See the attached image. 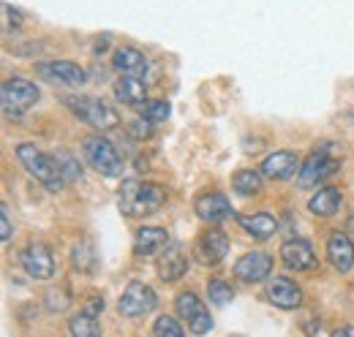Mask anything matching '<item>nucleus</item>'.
Instances as JSON below:
<instances>
[{
  "label": "nucleus",
  "instance_id": "nucleus-18",
  "mask_svg": "<svg viewBox=\"0 0 354 337\" xmlns=\"http://www.w3.org/2000/svg\"><path fill=\"white\" fill-rule=\"evenodd\" d=\"M169 245V234L158 226H145L136 231L133 237V253L136 256H153V253H161Z\"/></svg>",
  "mask_w": 354,
  "mask_h": 337
},
{
  "label": "nucleus",
  "instance_id": "nucleus-19",
  "mask_svg": "<svg viewBox=\"0 0 354 337\" xmlns=\"http://www.w3.org/2000/svg\"><path fill=\"white\" fill-rule=\"evenodd\" d=\"M297 171V155L289 150H278L272 155H267L262 164V174L270 180H289Z\"/></svg>",
  "mask_w": 354,
  "mask_h": 337
},
{
  "label": "nucleus",
  "instance_id": "nucleus-22",
  "mask_svg": "<svg viewBox=\"0 0 354 337\" xmlns=\"http://www.w3.org/2000/svg\"><path fill=\"white\" fill-rule=\"evenodd\" d=\"M341 202H344V193L338 188H322L310 196L308 210L319 218H333L335 212L341 210Z\"/></svg>",
  "mask_w": 354,
  "mask_h": 337
},
{
  "label": "nucleus",
  "instance_id": "nucleus-20",
  "mask_svg": "<svg viewBox=\"0 0 354 337\" xmlns=\"http://www.w3.org/2000/svg\"><path fill=\"white\" fill-rule=\"evenodd\" d=\"M112 66L123 74V77H142L147 71V60L139 49L133 46H120L115 49V57H112Z\"/></svg>",
  "mask_w": 354,
  "mask_h": 337
},
{
  "label": "nucleus",
  "instance_id": "nucleus-17",
  "mask_svg": "<svg viewBox=\"0 0 354 337\" xmlns=\"http://www.w3.org/2000/svg\"><path fill=\"white\" fill-rule=\"evenodd\" d=\"M229 251V240H226V234L218 231V229H210V231H205L202 237H199V242H196V253H199V258L205 261V264H221L223 256Z\"/></svg>",
  "mask_w": 354,
  "mask_h": 337
},
{
  "label": "nucleus",
  "instance_id": "nucleus-14",
  "mask_svg": "<svg viewBox=\"0 0 354 337\" xmlns=\"http://www.w3.org/2000/svg\"><path fill=\"white\" fill-rule=\"evenodd\" d=\"M41 74H44L49 82L66 84V87H82V82H85L82 66H77V63H71V60L44 63V66H41Z\"/></svg>",
  "mask_w": 354,
  "mask_h": 337
},
{
  "label": "nucleus",
  "instance_id": "nucleus-25",
  "mask_svg": "<svg viewBox=\"0 0 354 337\" xmlns=\"http://www.w3.org/2000/svg\"><path fill=\"white\" fill-rule=\"evenodd\" d=\"M68 332L71 337H101V327H98V316H93L88 310H82L80 316H74L68 321Z\"/></svg>",
  "mask_w": 354,
  "mask_h": 337
},
{
  "label": "nucleus",
  "instance_id": "nucleus-8",
  "mask_svg": "<svg viewBox=\"0 0 354 337\" xmlns=\"http://www.w3.org/2000/svg\"><path fill=\"white\" fill-rule=\"evenodd\" d=\"M156 291L150 289V286H145V283H131L123 296H120V302H118V313L120 316H126V318H139V316H145V313H150L153 307H156Z\"/></svg>",
  "mask_w": 354,
  "mask_h": 337
},
{
  "label": "nucleus",
  "instance_id": "nucleus-6",
  "mask_svg": "<svg viewBox=\"0 0 354 337\" xmlns=\"http://www.w3.org/2000/svg\"><path fill=\"white\" fill-rule=\"evenodd\" d=\"M341 168V161L333 158V153H327V147H316L308 158L303 161V166L297 171V185L300 188H313L322 180L333 177Z\"/></svg>",
  "mask_w": 354,
  "mask_h": 337
},
{
  "label": "nucleus",
  "instance_id": "nucleus-33",
  "mask_svg": "<svg viewBox=\"0 0 354 337\" xmlns=\"http://www.w3.org/2000/svg\"><path fill=\"white\" fill-rule=\"evenodd\" d=\"M85 310H88V313H93V316H98V313L104 310V299H101V296H93V299L88 302V307H85Z\"/></svg>",
  "mask_w": 354,
  "mask_h": 337
},
{
  "label": "nucleus",
  "instance_id": "nucleus-10",
  "mask_svg": "<svg viewBox=\"0 0 354 337\" xmlns=\"http://www.w3.org/2000/svg\"><path fill=\"white\" fill-rule=\"evenodd\" d=\"M272 272V258L267 253H245L237 264H234V278L243 283H262Z\"/></svg>",
  "mask_w": 354,
  "mask_h": 337
},
{
  "label": "nucleus",
  "instance_id": "nucleus-21",
  "mask_svg": "<svg viewBox=\"0 0 354 337\" xmlns=\"http://www.w3.org/2000/svg\"><path fill=\"white\" fill-rule=\"evenodd\" d=\"M237 223L254 237V240H270L278 231V218L270 212H257V215H240Z\"/></svg>",
  "mask_w": 354,
  "mask_h": 337
},
{
  "label": "nucleus",
  "instance_id": "nucleus-26",
  "mask_svg": "<svg viewBox=\"0 0 354 337\" xmlns=\"http://www.w3.org/2000/svg\"><path fill=\"white\" fill-rule=\"evenodd\" d=\"M52 158H55V166L60 168V174H63L66 182H77V180H82V166H80V161H77L71 153L57 150Z\"/></svg>",
  "mask_w": 354,
  "mask_h": 337
},
{
  "label": "nucleus",
  "instance_id": "nucleus-9",
  "mask_svg": "<svg viewBox=\"0 0 354 337\" xmlns=\"http://www.w3.org/2000/svg\"><path fill=\"white\" fill-rule=\"evenodd\" d=\"M22 267H25V272H28L30 278H36V280L52 278V272H55L52 251L46 248L44 242H36V240H33V242L22 251Z\"/></svg>",
  "mask_w": 354,
  "mask_h": 337
},
{
  "label": "nucleus",
  "instance_id": "nucleus-34",
  "mask_svg": "<svg viewBox=\"0 0 354 337\" xmlns=\"http://www.w3.org/2000/svg\"><path fill=\"white\" fill-rule=\"evenodd\" d=\"M330 337H354V327H341V329H335Z\"/></svg>",
  "mask_w": 354,
  "mask_h": 337
},
{
  "label": "nucleus",
  "instance_id": "nucleus-29",
  "mask_svg": "<svg viewBox=\"0 0 354 337\" xmlns=\"http://www.w3.org/2000/svg\"><path fill=\"white\" fill-rule=\"evenodd\" d=\"M207 296H210V302L213 305H218V307H226L232 299H234V289L226 283V280H210L207 283Z\"/></svg>",
  "mask_w": 354,
  "mask_h": 337
},
{
  "label": "nucleus",
  "instance_id": "nucleus-11",
  "mask_svg": "<svg viewBox=\"0 0 354 337\" xmlns=\"http://www.w3.org/2000/svg\"><path fill=\"white\" fill-rule=\"evenodd\" d=\"M188 272V256L180 242H169L158 256V278L167 283H175Z\"/></svg>",
  "mask_w": 354,
  "mask_h": 337
},
{
  "label": "nucleus",
  "instance_id": "nucleus-4",
  "mask_svg": "<svg viewBox=\"0 0 354 337\" xmlns=\"http://www.w3.org/2000/svg\"><path fill=\"white\" fill-rule=\"evenodd\" d=\"M0 98H3V109L8 117H22L30 106H36V101L41 98L39 87L28 79H8L3 82V90H0Z\"/></svg>",
  "mask_w": 354,
  "mask_h": 337
},
{
  "label": "nucleus",
  "instance_id": "nucleus-32",
  "mask_svg": "<svg viewBox=\"0 0 354 337\" xmlns=\"http://www.w3.org/2000/svg\"><path fill=\"white\" fill-rule=\"evenodd\" d=\"M131 133L136 139H147L150 136V126H147V120L145 123H131Z\"/></svg>",
  "mask_w": 354,
  "mask_h": 337
},
{
  "label": "nucleus",
  "instance_id": "nucleus-16",
  "mask_svg": "<svg viewBox=\"0 0 354 337\" xmlns=\"http://www.w3.org/2000/svg\"><path fill=\"white\" fill-rule=\"evenodd\" d=\"M327 258H330V264L338 272L346 275L354 267V242L346 234H341V231L330 234V240H327Z\"/></svg>",
  "mask_w": 354,
  "mask_h": 337
},
{
  "label": "nucleus",
  "instance_id": "nucleus-15",
  "mask_svg": "<svg viewBox=\"0 0 354 337\" xmlns=\"http://www.w3.org/2000/svg\"><path fill=\"white\" fill-rule=\"evenodd\" d=\"M196 215L205 220V223H221L232 215V204L223 193H202L194 204Z\"/></svg>",
  "mask_w": 354,
  "mask_h": 337
},
{
  "label": "nucleus",
  "instance_id": "nucleus-31",
  "mask_svg": "<svg viewBox=\"0 0 354 337\" xmlns=\"http://www.w3.org/2000/svg\"><path fill=\"white\" fill-rule=\"evenodd\" d=\"M14 237V229H11V215H8V207L0 204V240L3 242H11Z\"/></svg>",
  "mask_w": 354,
  "mask_h": 337
},
{
  "label": "nucleus",
  "instance_id": "nucleus-5",
  "mask_svg": "<svg viewBox=\"0 0 354 337\" xmlns=\"http://www.w3.org/2000/svg\"><path fill=\"white\" fill-rule=\"evenodd\" d=\"M66 106H71L74 115H80L85 123H90L98 131H112L120 126V117L115 109H109L104 101L90 98V95H80V98H66Z\"/></svg>",
  "mask_w": 354,
  "mask_h": 337
},
{
  "label": "nucleus",
  "instance_id": "nucleus-24",
  "mask_svg": "<svg viewBox=\"0 0 354 337\" xmlns=\"http://www.w3.org/2000/svg\"><path fill=\"white\" fill-rule=\"evenodd\" d=\"M232 188L234 193L240 196H257L262 191V174L254 171V168H240L234 177H232Z\"/></svg>",
  "mask_w": 354,
  "mask_h": 337
},
{
  "label": "nucleus",
  "instance_id": "nucleus-1",
  "mask_svg": "<svg viewBox=\"0 0 354 337\" xmlns=\"http://www.w3.org/2000/svg\"><path fill=\"white\" fill-rule=\"evenodd\" d=\"M120 212L126 218H145L153 215L167 204V191L156 182H145V180H126L120 185Z\"/></svg>",
  "mask_w": 354,
  "mask_h": 337
},
{
  "label": "nucleus",
  "instance_id": "nucleus-2",
  "mask_svg": "<svg viewBox=\"0 0 354 337\" xmlns=\"http://www.w3.org/2000/svg\"><path fill=\"white\" fill-rule=\"evenodd\" d=\"M17 158H19V164L28 168L41 185H44L46 191H52V193H57L63 185H66V180H63V174H60V168L55 166V158H49L44 155L36 144H19L17 147Z\"/></svg>",
  "mask_w": 354,
  "mask_h": 337
},
{
  "label": "nucleus",
  "instance_id": "nucleus-7",
  "mask_svg": "<svg viewBox=\"0 0 354 337\" xmlns=\"http://www.w3.org/2000/svg\"><path fill=\"white\" fill-rule=\"evenodd\" d=\"M175 307H177V316L188 324V329H191L194 335H207V332L213 329V318H210L207 307L202 305V299L194 294V291L177 294Z\"/></svg>",
  "mask_w": 354,
  "mask_h": 337
},
{
  "label": "nucleus",
  "instance_id": "nucleus-23",
  "mask_svg": "<svg viewBox=\"0 0 354 337\" xmlns=\"http://www.w3.org/2000/svg\"><path fill=\"white\" fill-rule=\"evenodd\" d=\"M115 98L129 106H142L147 101V87L139 77H120L115 84Z\"/></svg>",
  "mask_w": 354,
  "mask_h": 337
},
{
  "label": "nucleus",
  "instance_id": "nucleus-30",
  "mask_svg": "<svg viewBox=\"0 0 354 337\" xmlns=\"http://www.w3.org/2000/svg\"><path fill=\"white\" fill-rule=\"evenodd\" d=\"M153 335L156 337H185L183 327L177 324V318L172 316H158L156 324H153Z\"/></svg>",
  "mask_w": 354,
  "mask_h": 337
},
{
  "label": "nucleus",
  "instance_id": "nucleus-13",
  "mask_svg": "<svg viewBox=\"0 0 354 337\" xmlns=\"http://www.w3.org/2000/svg\"><path fill=\"white\" fill-rule=\"evenodd\" d=\"M281 261L295 269V272H306V269H313L316 267V256H313V248H310L308 240H286L281 245Z\"/></svg>",
  "mask_w": 354,
  "mask_h": 337
},
{
  "label": "nucleus",
  "instance_id": "nucleus-28",
  "mask_svg": "<svg viewBox=\"0 0 354 337\" xmlns=\"http://www.w3.org/2000/svg\"><path fill=\"white\" fill-rule=\"evenodd\" d=\"M139 112H142V120H147V123H164V120H169V104L167 101H145L139 106Z\"/></svg>",
  "mask_w": 354,
  "mask_h": 337
},
{
  "label": "nucleus",
  "instance_id": "nucleus-3",
  "mask_svg": "<svg viewBox=\"0 0 354 337\" xmlns=\"http://www.w3.org/2000/svg\"><path fill=\"white\" fill-rule=\"evenodd\" d=\"M82 153H85V161L98 174H104V177H120L123 174V158H120V153L104 136H88L82 142Z\"/></svg>",
  "mask_w": 354,
  "mask_h": 337
},
{
  "label": "nucleus",
  "instance_id": "nucleus-27",
  "mask_svg": "<svg viewBox=\"0 0 354 337\" xmlns=\"http://www.w3.org/2000/svg\"><path fill=\"white\" fill-rule=\"evenodd\" d=\"M71 258H74V267H77L80 272H93V269H95V248H93V242H90V240H80V242L74 245Z\"/></svg>",
  "mask_w": 354,
  "mask_h": 337
},
{
  "label": "nucleus",
  "instance_id": "nucleus-12",
  "mask_svg": "<svg viewBox=\"0 0 354 337\" xmlns=\"http://www.w3.org/2000/svg\"><path fill=\"white\" fill-rule=\"evenodd\" d=\"M267 299L281 310H297L303 305V291L289 278H272L267 283Z\"/></svg>",
  "mask_w": 354,
  "mask_h": 337
}]
</instances>
